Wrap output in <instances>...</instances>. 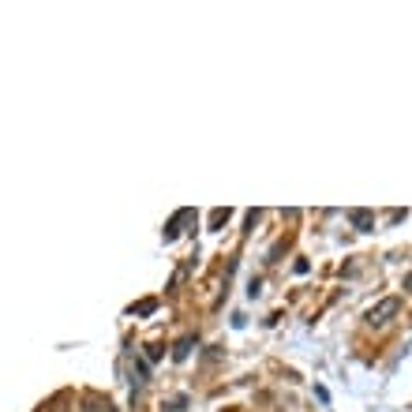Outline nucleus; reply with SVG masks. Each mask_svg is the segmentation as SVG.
<instances>
[{
	"label": "nucleus",
	"instance_id": "obj_1",
	"mask_svg": "<svg viewBox=\"0 0 412 412\" xmlns=\"http://www.w3.org/2000/svg\"><path fill=\"white\" fill-rule=\"evenodd\" d=\"M397 311H401V300L397 296H386V300H379L375 307H368V315H364V319H368V326H386Z\"/></svg>",
	"mask_w": 412,
	"mask_h": 412
},
{
	"label": "nucleus",
	"instance_id": "obj_2",
	"mask_svg": "<svg viewBox=\"0 0 412 412\" xmlns=\"http://www.w3.org/2000/svg\"><path fill=\"white\" fill-rule=\"evenodd\" d=\"M349 222H352V229H360V233H371V229H375V214H371V210H349Z\"/></svg>",
	"mask_w": 412,
	"mask_h": 412
},
{
	"label": "nucleus",
	"instance_id": "obj_3",
	"mask_svg": "<svg viewBox=\"0 0 412 412\" xmlns=\"http://www.w3.org/2000/svg\"><path fill=\"white\" fill-rule=\"evenodd\" d=\"M188 217H191V210H180V214L172 217L169 225H165V240H177V236H180V225H184Z\"/></svg>",
	"mask_w": 412,
	"mask_h": 412
},
{
	"label": "nucleus",
	"instance_id": "obj_4",
	"mask_svg": "<svg viewBox=\"0 0 412 412\" xmlns=\"http://www.w3.org/2000/svg\"><path fill=\"white\" fill-rule=\"evenodd\" d=\"M191 345H195V337H180L177 341V349H172V360H188V352H191Z\"/></svg>",
	"mask_w": 412,
	"mask_h": 412
},
{
	"label": "nucleus",
	"instance_id": "obj_5",
	"mask_svg": "<svg viewBox=\"0 0 412 412\" xmlns=\"http://www.w3.org/2000/svg\"><path fill=\"white\" fill-rule=\"evenodd\" d=\"M154 311H158V300H139L132 307V315H154Z\"/></svg>",
	"mask_w": 412,
	"mask_h": 412
},
{
	"label": "nucleus",
	"instance_id": "obj_6",
	"mask_svg": "<svg viewBox=\"0 0 412 412\" xmlns=\"http://www.w3.org/2000/svg\"><path fill=\"white\" fill-rule=\"evenodd\" d=\"M87 412H113V405H102V401H98V397H87Z\"/></svg>",
	"mask_w": 412,
	"mask_h": 412
},
{
	"label": "nucleus",
	"instance_id": "obj_7",
	"mask_svg": "<svg viewBox=\"0 0 412 412\" xmlns=\"http://www.w3.org/2000/svg\"><path fill=\"white\" fill-rule=\"evenodd\" d=\"M222 222H229V210H214V214H210V229H217Z\"/></svg>",
	"mask_w": 412,
	"mask_h": 412
},
{
	"label": "nucleus",
	"instance_id": "obj_8",
	"mask_svg": "<svg viewBox=\"0 0 412 412\" xmlns=\"http://www.w3.org/2000/svg\"><path fill=\"white\" fill-rule=\"evenodd\" d=\"M184 405H188V397H184V393H177V397L169 401V412H184Z\"/></svg>",
	"mask_w": 412,
	"mask_h": 412
},
{
	"label": "nucleus",
	"instance_id": "obj_9",
	"mask_svg": "<svg viewBox=\"0 0 412 412\" xmlns=\"http://www.w3.org/2000/svg\"><path fill=\"white\" fill-rule=\"evenodd\" d=\"M405 289H412V274H409V278H405Z\"/></svg>",
	"mask_w": 412,
	"mask_h": 412
}]
</instances>
